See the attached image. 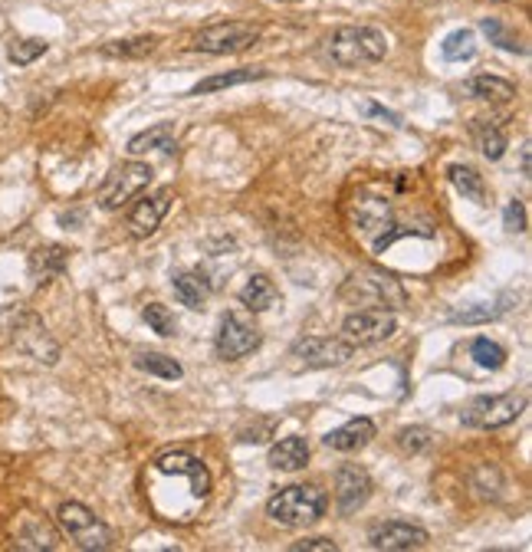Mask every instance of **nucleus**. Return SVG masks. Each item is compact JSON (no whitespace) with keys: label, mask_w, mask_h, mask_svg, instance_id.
Here are the masks:
<instances>
[{"label":"nucleus","mask_w":532,"mask_h":552,"mask_svg":"<svg viewBox=\"0 0 532 552\" xmlns=\"http://www.w3.org/2000/svg\"><path fill=\"white\" fill-rule=\"evenodd\" d=\"M388 40L378 26H339L332 30V36L326 40L329 59L342 69H359L371 67V63H381L388 57Z\"/></svg>","instance_id":"1"},{"label":"nucleus","mask_w":532,"mask_h":552,"mask_svg":"<svg viewBox=\"0 0 532 552\" xmlns=\"http://www.w3.org/2000/svg\"><path fill=\"white\" fill-rule=\"evenodd\" d=\"M352 224H355L352 231L359 234L361 240H369L375 254H385V250L391 247L398 237L421 234V231H408V227H402V224L394 221L388 198H381V194H369V191L355 194V201H352ZM424 237H427V234H424Z\"/></svg>","instance_id":"2"},{"label":"nucleus","mask_w":532,"mask_h":552,"mask_svg":"<svg viewBox=\"0 0 532 552\" xmlns=\"http://www.w3.org/2000/svg\"><path fill=\"white\" fill-rule=\"evenodd\" d=\"M329 510V496L322 486L316 484H299V486H283L279 494L266 500V516L276 526L287 529H306L312 523H319Z\"/></svg>","instance_id":"3"},{"label":"nucleus","mask_w":532,"mask_h":552,"mask_svg":"<svg viewBox=\"0 0 532 552\" xmlns=\"http://www.w3.org/2000/svg\"><path fill=\"white\" fill-rule=\"evenodd\" d=\"M0 329H4V336H7L20 352L33 355L37 362L53 365L59 359V346L47 332L43 319L37 313H30V309H24V306L0 309Z\"/></svg>","instance_id":"4"},{"label":"nucleus","mask_w":532,"mask_h":552,"mask_svg":"<svg viewBox=\"0 0 532 552\" xmlns=\"http://www.w3.org/2000/svg\"><path fill=\"white\" fill-rule=\"evenodd\" d=\"M155 178V168L141 161V158H131V161H122V165H115L112 172L106 174V182L99 188L96 201L102 211H122L129 201H135L141 191H148Z\"/></svg>","instance_id":"5"},{"label":"nucleus","mask_w":532,"mask_h":552,"mask_svg":"<svg viewBox=\"0 0 532 552\" xmlns=\"http://www.w3.org/2000/svg\"><path fill=\"white\" fill-rule=\"evenodd\" d=\"M57 523H59V529L69 536V543H76L86 552H106L115 546L112 529H109L89 506H82V503H76V500L59 503Z\"/></svg>","instance_id":"6"},{"label":"nucleus","mask_w":532,"mask_h":552,"mask_svg":"<svg viewBox=\"0 0 532 552\" xmlns=\"http://www.w3.org/2000/svg\"><path fill=\"white\" fill-rule=\"evenodd\" d=\"M526 395L519 391H503V395H476L474 401L464 404L460 411V424L474 431H496L506 428L523 414Z\"/></svg>","instance_id":"7"},{"label":"nucleus","mask_w":532,"mask_h":552,"mask_svg":"<svg viewBox=\"0 0 532 552\" xmlns=\"http://www.w3.org/2000/svg\"><path fill=\"white\" fill-rule=\"evenodd\" d=\"M260 26L246 24V20H224V24H211L204 30H197L191 36V50L197 53H211V57H234V53H244L250 47H256L260 40Z\"/></svg>","instance_id":"8"},{"label":"nucleus","mask_w":532,"mask_h":552,"mask_svg":"<svg viewBox=\"0 0 532 552\" xmlns=\"http://www.w3.org/2000/svg\"><path fill=\"white\" fill-rule=\"evenodd\" d=\"M342 297H355L359 306H369V309H404V303H408L402 283L378 270L355 273L342 286Z\"/></svg>","instance_id":"9"},{"label":"nucleus","mask_w":532,"mask_h":552,"mask_svg":"<svg viewBox=\"0 0 532 552\" xmlns=\"http://www.w3.org/2000/svg\"><path fill=\"white\" fill-rule=\"evenodd\" d=\"M263 346V332L250 316L244 313H227L221 319V329L214 338V352L221 355L224 362H240L250 352Z\"/></svg>","instance_id":"10"},{"label":"nucleus","mask_w":532,"mask_h":552,"mask_svg":"<svg viewBox=\"0 0 532 552\" xmlns=\"http://www.w3.org/2000/svg\"><path fill=\"white\" fill-rule=\"evenodd\" d=\"M394 332H398V322L385 309H359L342 322V338L349 346H375L391 338Z\"/></svg>","instance_id":"11"},{"label":"nucleus","mask_w":532,"mask_h":552,"mask_svg":"<svg viewBox=\"0 0 532 552\" xmlns=\"http://www.w3.org/2000/svg\"><path fill=\"white\" fill-rule=\"evenodd\" d=\"M155 470L158 474H164V477H188L191 484V496H197V500H204V496H211V470L204 467V461L201 457H194V453L188 451H164L155 457Z\"/></svg>","instance_id":"12"},{"label":"nucleus","mask_w":532,"mask_h":552,"mask_svg":"<svg viewBox=\"0 0 532 552\" xmlns=\"http://www.w3.org/2000/svg\"><path fill=\"white\" fill-rule=\"evenodd\" d=\"M172 204H174V191L172 188L151 191V194H145V191H141L139 201H135V207L129 211V234L135 240L151 237V234L162 227L164 217H168Z\"/></svg>","instance_id":"13"},{"label":"nucleus","mask_w":532,"mask_h":552,"mask_svg":"<svg viewBox=\"0 0 532 552\" xmlns=\"http://www.w3.org/2000/svg\"><path fill=\"white\" fill-rule=\"evenodd\" d=\"M352 349L345 338H322V336H306L293 346V359L306 369H332V365H345L352 359Z\"/></svg>","instance_id":"14"},{"label":"nucleus","mask_w":532,"mask_h":552,"mask_svg":"<svg viewBox=\"0 0 532 552\" xmlns=\"http://www.w3.org/2000/svg\"><path fill=\"white\" fill-rule=\"evenodd\" d=\"M371 496V477L369 470L359 463H342L336 470V506L342 516L359 513Z\"/></svg>","instance_id":"15"},{"label":"nucleus","mask_w":532,"mask_h":552,"mask_svg":"<svg viewBox=\"0 0 532 552\" xmlns=\"http://www.w3.org/2000/svg\"><path fill=\"white\" fill-rule=\"evenodd\" d=\"M427 529L414 526V523H404V519H385L378 523L369 533V546L371 549H385V552H408V549H421L427 546Z\"/></svg>","instance_id":"16"},{"label":"nucleus","mask_w":532,"mask_h":552,"mask_svg":"<svg viewBox=\"0 0 532 552\" xmlns=\"http://www.w3.org/2000/svg\"><path fill=\"white\" fill-rule=\"evenodd\" d=\"M59 546V533L53 529V523H47L37 513H24L20 523L14 526V549L24 552H49Z\"/></svg>","instance_id":"17"},{"label":"nucleus","mask_w":532,"mask_h":552,"mask_svg":"<svg viewBox=\"0 0 532 552\" xmlns=\"http://www.w3.org/2000/svg\"><path fill=\"white\" fill-rule=\"evenodd\" d=\"M371 437H375V421H371V418H352V421H345L342 428L329 431L326 447H332V451H342V453H352V451H361V447H369Z\"/></svg>","instance_id":"18"},{"label":"nucleus","mask_w":532,"mask_h":552,"mask_svg":"<svg viewBox=\"0 0 532 552\" xmlns=\"http://www.w3.org/2000/svg\"><path fill=\"white\" fill-rule=\"evenodd\" d=\"M464 92L470 99H480V102H493V106H503V102H513L516 99V86L503 79V76H470L464 83Z\"/></svg>","instance_id":"19"},{"label":"nucleus","mask_w":532,"mask_h":552,"mask_svg":"<svg viewBox=\"0 0 532 552\" xmlns=\"http://www.w3.org/2000/svg\"><path fill=\"white\" fill-rule=\"evenodd\" d=\"M172 289L174 297H178L181 306H188V309H201V306L211 299V280H207L201 270H181L172 276Z\"/></svg>","instance_id":"20"},{"label":"nucleus","mask_w":532,"mask_h":552,"mask_svg":"<svg viewBox=\"0 0 532 552\" xmlns=\"http://www.w3.org/2000/svg\"><path fill=\"white\" fill-rule=\"evenodd\" d=\"M178 149V139H174V125L172 122H162V125H151L145 132H139L135 139H129V155L131 158H141L148 151H164V155H174Z\"/></svg>","instance_id":"21"},{"label":"nucleus","mask_w":532,"mask_h":552,"mask_svg":"<svg viewBox=\"0 0 532 552\" xmlns=\"http://www.w3.org/2000/svg\"><path fill=\"white\" fill-rule=\"evenodd\" d=\"M266 463H270L273 470H303L306 463H309V444H306V437L293 434V437H283V441H276V444L270 447V453H266Z\"/></svg>","instance_id":"22"},{"label":"nucleus","mask_w":532,"mask_h":552,"mask_svg":"<svg viewBox=\"0 0 532 552\" xmlns=\"http://www.w3.org/2000/svg\"><path fill=\"white\" fill-rule=\"evenodd\" d=\"M66 264H69V250L66 247H57V244H47V247H37L30 254V273L33 280L40 283H49L57 280L59 273L66 270Z\"/></svg>","instance_id":"23"},{"label":"nucleus","mask_w":532,"mask_h":552,"mask_svg":"<svg viewBox=\"0 0 532 552\" xmlns=\"http://www.w3.org/2000/svg\"><path fill=\"white\" fill-rule=\"evenodd\" d=\"M276 297L279 293L266 273H254V276L244 283V289H240V303H244L250 313H266V309L276 303Z\"/></svg>","instance_id":"24"},{"label":"nucleus","mask_w":532,"mask_h":552,"mask_svg":"<svg viewBox=\"0 0 532 552\" xmlns=\"http://www.w3.org/2000/svg\"><path fill=\"white\" fill-rule=\"evenodd\" d=\"M447 182L464 194L467 201L474 204H486V184H484V174L476 172L470 165H451L447 168Z\"/></svg>","instance_id":"25"},{"label":"nucleus","mask_w":532,"mask_h":552,"mask_svg":"<svg viewBox=\"0 0 532 552\" xmlns=\"http://www.w3.org/2000/svg\"><path fill=\"white\" fill-rule=\"evenodd\" d=\"M266 69H230V73H217V76H207L201 83L191 89V96H207V92H217V89H230V86H244V83H254V79H263Z\"/></svg>","instance_id":"26"},{"label":"nucleus","mask_w":532,"mask_h":552,"mask_svg":"<svg viewBox=\"0 0 532 552\" xmlns=\"http://www.w3.org/2000/svg\"><path fill=\"white\" fill-rule=\"evenodd\" d=\"M474 141L490 161H500L503 151H506V132L496 122H486V119H476L474 122Z\"/></svg>","instance_id":"27"},{"label":"nucleus","mask_w":532,"mask_h":552,"mask_svg":"<svg viewBox=\"0 0 532 552\" xmlns=\"http://www.w3.org/2000/svg\"><path fill=\"white\" fill-rule=\"evenodd\" d=\"M135 369L145 371V375H155V379H164V381H178L181 375H184V369L174 362L172 355H162V352L135 355Z\"/></svg>","instance_id":"28"},{"label":"nucleus","mask_w":532,"mask_h":552,"mask_svg":"<svg viewBox=\"0 0 532 552\" xmlns=\"http://www.w3.org/2000/svg\"><path fill=\"white\" fill-rule=\"evenodd\" d=\"M158 36H129V40H112L102 47V57L112 59H141L148 53H155Z\"/></svg>","instance_id":"29"},{"label":"nucleus","mask_w":532,"mask_h":552,"mask_svg":"<svg viewBox=\"0 0 532 552\" xmlns=\"http://www.w3.org/2000/svg\"><path fill=\"white\" fill-rule=\"evenodd\" d=\"M470 355H474V362L480 365V369H503L506 365V349L500 346V342H493V338H474V346H470Z\"/></svg>","instance_id":"30"},{"label":"nucleus","mask_w":532,"mask_h":552,"mask_svg":"<svg viewBox=\"0 0 532 552\" xmlns=\"http://www.w3.org/2000/svg\"><path fill=\"white\" fill-rule=\"evenodd\" d=\"M441 53H443V59H451V63L470 59V57L476 53V36H474V30H454V34L441 43Z\"/></svg>","instance_id":"31"},{"label":"nucleus","mask_w":532,"mask_h":552,"mask_svg":"<svg viewBox=\"0 0 532 552\" xmlns=\"http://www.w3.org/2000/svg\"><path fill=\"white\" fill-rule=\"evenodd\" d=\"M141 316H145V322L151 326V332H158V336H164V338L178 336V319L172 316V309H168V306L148 303L145 309H141Z\"/></svg>","instance_id":"32"},{"label":"nucleus","mask_w":532,"mask_h":552,"mask_svg":"<svg viewBox=\"0 0 532 552\" xmlns=\"http://www.w3.org/2000/svg\"><path fill=\"white\" fill-rule=\"evenodd\" d=\"M47 50L49 47L43 40H14L7 47V57H10V63H16V67H30L33 59H40Z\"/></svg>","instance_id":"33"},{"label":"nucleus","mask_w":532,"mask_h":552,"mask_svg":"<svg viewBox=\"0 0 532 552\" xmlns=\"http://www.w3.org/2000/svg\"><path fill=\"white\" fill-rule=\"evenodd\" d=\"M394 441H398V447H402L404 453H421V451H427V447H431L434 434H431L427 428H402Z\"/></svg>","instance_id":"34"},{"label":"nucleus","mask_w":532,"mask_h":552,"mask_svg":"<svg viewBox=\"0 0 532 552\" xmlns=\"http://www.w3.org/2000/svg\"><path fill=\"white\" fill-rule=\"evenodd\" d=\"M480 30H484V34L490 36V40L496 43V47H503V50H513V53L519 50V53H523V47H519V43L513 40V36H509L506 30H503V26H500V20H490V17H486V20H480Z\"/></svg>","instance_id":"35"},{"label":"nucleus","mask_w":532,"mask_h":552,"mask_svg":"<svg viewBox=\"0 0 532 552\" xmlns=\"http://www.w3.org/2000/svg\"><path fill=\"white\" fill-rule=\"evenodd\" d=\"M506 306H496V309H490L486 303H480L476 309H460V313L451 316V322H464V326H474V322H486V319H496V316L503 313Z\"/></svg>","instance_id":"36"},{"label":"nucleus","mask_w":532,"mask_h":552,"mask_svg":"<svg viewBox=\"0 0 532 552\" xmlns=\"http://www.w3.org/2000/svg\"><path fill=\"white\" fill-rule=\"evenodd\" d=\"M503 224H506L509 234H523L526 231V207H523V201H509L506 211H503Z\"/></svg>","instance_id":"37"},{"label":"nucleus","mask_w":532,"mask_h":552,"mask_svg":"<svg viewBox=\"0 0 532 552\" xmlns=\"http://www.w3.org/2000/svg\"><path fill=\"white\" fill-rule=\"evenodd\" d=\"M339 546L332 543V539H322V536H316V539H303V543H293L289 546V552H336Z\"/></svg>","instance_id":"38"},{"label":"nucleus","mask_w":532,"mask_h":552,"mask_svg":"<svg viewBox=\"0 0 532 552\" xmlns=\"http://www.w3.org/2000/svg\"><path fill=\"white\" fill-rule=\"evenodd\" d=\"M365 112H369V116H378V119H388L391 125H402V119L394 116V112H388V109L375 106V102H369V106H365Z\"/></svg>","instance_id":"39"},{"label":"nucleus","mask_w":532,"mask_h":552,"mask_svg":"<svg viewBox=\"0 0 532 552\" xmlns=\"http://www.w3.org/2000/svg\"><path fill=\"white\" fill-rule=\"evenodd\" d=\"M523 174L529 178V149H523Z\"/></svg>","instance_id":"40"},{"label":"nucleus","mask_w":532,"mask_h":552,"mask_svg":"<svg viewBox=\"0 0 532 552\" xmlns=\"http://www.w3.org/2000/svg\"><path fill=\"white\" fill-rule=\"evenodd\" d=\"M279 4H296V0H279Z\"/></svg>","instance_id":"41"},{"label":"nucleus","mask_w":532,"mask_h":552,"mask_svg":"<svg viewBox=\"0 0 532 552\" xmlns=\"http://www.w3.org/2000/svg\"><path fill=\"white\" fill-rule=\"evenodd\" d=\"M500 4H503V0H500Z\"/></svg>","instance_id":"42"}]
</instances>
